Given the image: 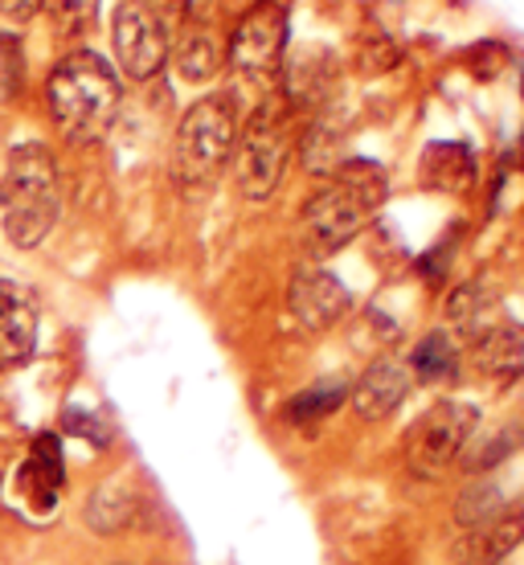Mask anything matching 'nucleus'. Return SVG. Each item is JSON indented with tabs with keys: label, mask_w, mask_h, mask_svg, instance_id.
Returning a JSON list of instances; mask_svg holds the SVG:
<instances>
[{
	"label": "nucleus",
	"mask_w": 524,
	"mask_h": 565,
	"mask_svg": "<svg viewBox=\"0 0 524 565\" xmlns=\"http://www.w3.org/2000/svg\"><path fill=\"white\" fill-rule=\"evenodd\" d=\"M111 45L119 71L131 83H148L169 66L172 17L160 0H119L111 21Z\"/></svg>",
	"instance_id": "obj_6"
},
{
	"label": "nucleus",
	"mask_w": 524,
	"mask_h": 565,
	"mask_svg": "<svg viewBox=\"0 0 524 565\" xmlns=\"http://www.w3.org/2000/svg\"><path fill=\"white\" fill-rule=\"evenodd\" d=\"M389 198V177L377 160H344L320 193L299 210V246L308 258L344 250Z\"/></svg>",
	"instance_id": "obj_1"
},
{
	"label": "nucleus",
	"mask_w": 524,
	"mask_h": 565,
	"mask_svg": "<svg viewBox=\"0 0 524 565\" xmlns=\"http://www.w3.org/2000/svg\"><path fill=\"white\" fill-rule=\"evenodd\" d=\"M62 483H66L62 443H57V435H38L29 447V459L17 467V492L38 512H50L62 495Z\"/></svg>",
	"instance_id": "obj_13"
},
{
	"label": "nucleus",
	"mask_w": 524,
	"mask_h": 565,
	"mask_svg": "<svg viewBox=\"0 0 524 565\" xmlns=\"http://www.w3.org/2000/svg\"><path fill=\"white\" fill-rule=\"evenodd\" d=\"M410 382H414L410 365L385 356V361H377V365H368L365 373H361V382L349 390V402H353V411L361 414L365 423H385V418L406 402Z\"/></svg>",
	"instance_id": "obj_10"
},
{
	"label": "nucleus",
	"mask_w": 524,
	"mask_h": 565,
	"mask_svg": "<svg viewBox=\"0 0 524 565\" xmlns=\"http://www.w3.org/2000/svg\"><path fill=\"white\" fill-rule=\"evenodd\" d=\"M287 38H291V13L279 0H255L238 25L229 33V66L250 78H270L279 74L287 54Z\"/></svg>",
	"instance_id": "obj_7"
},
{
	"label": "nucleus",
	"mask_w": 524,
	"mask_h": 565,
	"mask_svg": "<svg viewBox=\"0 0 524 565\" xmlns=\"http://www.w3.org/2000/svg\"><path fill=\"white\" fill-rule=\"evenodd\" d=\"M238 103L229 90H213L201 95L189 111L181 115V128L172 140V172L177 181L189 189H210L217 177L226 172V164L238 152Z\"/></svg>",
	"instance_id": "obj_4"
},
{
	"label": "nucleus",
	"mask_w": 524,
	"mask_h": 565,
	"mask_svg": "<svg viewBox=\"0 0 524 565\" xmlns=\"http://www.w3.org/2000/svg\"><path fill=\"white\" fill-rule=\"evenodd\" d=\"M475 423H480V411L468 406V402H439V406H430L414 423L410 438H406L410 467L423 471V476H439L442 467L463 455V447L475 435Z\"/></svg>",
	"instance_id": "obj_8"
},
{
	"label": "nucleus",
	"mask_w": 524,
	"mask_h": 565,
	"mask_svg": "<svg viewBox=\"0 0 524 565\" xmlns=\"http://www.w3.org/2000/svg\"><path fill=\"white\" fill-rule=\"evenodd\" d=\"M344 397H349V385H341V382H320V385H312V390H299V394L287 402V423L316 426L332 411H341Z\"/></svg>",
	"instance_id": "obj_18"
},
{
	"label": "nucleus",
	"mask_w": 524,
	"mask_h": 565,
	"mask_svg": "<svg viewBox=\"0 0 524 565\" xmlns=\"http://www.w3.org/2000/svg\"><path fill=\"white\" fill-rule=\"evenodd\" d=\"M38 349V303L21 282H0V369L25 365Z\"/></svg>",
	"instance_id": "obj_11"
},
{
	"label": "nucleus",
	"mask_w": 524,
	"mask_h": 565,
	"mask_svg": "<svg viewBox=\"0 0 524 565\" xmlns=\"http://www.w3.org/2000/svg\"><path fill=\"white\" fill-rule=\"evenodd\" d=\"M524 541V509H509L492 516V521H480L468 537L455 545V562L459 565H496L504 562L516 545Z\"/></svg>",
	"instance_id": "obj_14"
},
{
	"label": "nucleus",
	"mask_w": 524,
	"mask_h": 565,
	"mask_svg": "<svg viewBox=\"0 0 524 565\" xmlns=\"http://www.w3.org/2000/svg\"><path fill=\"white\" fill-rule=\"evenodd\" d=\"M103 0H42V13L57 38H86L99 21Z\"/></svg>",
	"instance_id": "obj_19"
},
{
	"label": "nucleus",
	"mask_w": 524,
	"mask_h": 565,
	"mask_svg": "<svg viewBox=\"0 0 524 565\" xmlns=\"http://www.w3.org/2000/svg\"><path fill=\"white\" fill-rule=\"evenodd\" d=\"M0 213H4V238L17 250H33L50 238L62 213L57 193V164L45 143H21L9 152V169L0 177Z\"/></svg>",
	"instance_id": "obj_3"
},
{
	"label": "nucleus",
	"mask_w": 524,
	"mask_h": 565,
	"mask_svg": "<svg viewBox=\"0 0 524 565\" xmlns=\"http://www.w3.org/2000/svg\"><path fill=\"white\" fill-rule=\"evenodd\" d=\"M349 287H344L332 270L308 267L296 270V279H291V291H287V303H291V316H296L303 328H332L341 320L344 311H349Z\"/></svg>",
	"instance_id": "obj_9"
},
{
	"label": "nucleus",
	"mask_w": 524,
	"mask_h": 565,
	"mask_svg": "<svg viewBox=\"0 0 524 565\" xmlns=\"http://www.w3.org/2000/svg\"><path fill=\"white\" fill-rule=\"evenodd\" d=\"M45 107L71 143H99L124 107V83L95 50H71L45 78Z\"/></svg>",
	"instance_id": "obj_2"
},
{
	"label": "nucleus",
	"mask_w": 524,
	"mask_h": 565,
	"mask_svg": "<svg viewBox=\"0 0 524 565\" xmlns=\"http://www.w3.org/2000/svg\"><path fill=\"white\" fill-rule=\"evenodd\" d=\"M66 426H74V435H86V438H95V443H107V435H103L99 426H95V418L90 414H78V411H66V418H62Z\"/></svg>",
	"instance_id": "obj_21"
},
{
	"label": "nucleus",
	"mask_w": 524,
	"mask_h": 565,
	"mask_svg": "<svg viewBox=\"0 0 524 565\" xmlns=\"http://www.w3.org/2000/svg\"><path fill=\"white\" fill-rule=\"evenodd\" d=\"M471 356H475V369L488 377H512L524 369V340L512 328H488L475 337Z\"/></svg>",
	"instance_id": "obj_16"
},
{
	"label": "nucleus",
	"mask_w": 524,
	"mask_h": 565,
	"mask_svg": "<svg viewBox=\"0 0 524 565\" xmlns=\"http://www.w3.org/2000/svg\"><path fill=\"white\" fill-rule=\"evenodd\" d=\"M169 62L177 66L184 83H210L222 74V66L229 62V45L217 38V29H210L205 21H193L184 17L181 33L172 38V54Z\"/></svg>",
	"instance_id": "obj_12"
},
{
	"label": "nucleus",
	"mask_w": 524,
	"mask_h": 565,
	"mask_svg": "<svg viewBox=\"0 0 524 565\" xmlns=\"http://www.w3.org/2000/svg\"><path fill=\"white\" fill-rule=\"evenodd\" d=\"M38 13H42V0H0V17L13 25H29Z\"/></svg>",
	"instance_id": "obj_20"
},
{
	"label": "nucleus",
	"mask_w": 524,
	"mask_h": 565,
	"mask_svg": "<svg viewBox=\"0 0 524 565\" xmlns=\"http://www.w3.org/2000/svg\"><path fill=\"white\" fill-rule=\"evenodd\" d=\"M475 177V156L468 143L455 140H435L426 143L423 152V184L426 189H439V193H459L468 189Z\"/></svg>",
	"instance_id": "obj_15"
},
{
	"label": "nucleus",
	"mask_w": 524,
	"mask_h": 565,
	"mask_svg": "<svg viewBox=\"0 0 524 565\" xmlns=\"http://www.w3.org/2000/svg\"><path fill=\"white\" fill-rule=\"evenodd\" d=\"M406 365H410V373L418 382H451L455 373H459V349H455V340L442 328H435V332H426L414 344Z\"/></svg>",
	"instance_id": "obj_17"
},
{
	"label": "nucleus",
	"mask_w": 524,
	"mask_h": 565,
	"mask_svg": "<svg viewBox=\"0 0 524 565\" xmlns=\"http://www.w3.org/2000/svg\"><path fill=\"white\" fill-rule=\"evenodd\" d=\"M296 152V128H291V107L287 99L270 95L258 103L255 115L246 119V131L238 136L234 172H238V193L246 201H270L284 184L287 164Z\"/></svg>",
	"instance_id": "obj_5"
}]
</instances>
